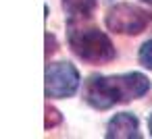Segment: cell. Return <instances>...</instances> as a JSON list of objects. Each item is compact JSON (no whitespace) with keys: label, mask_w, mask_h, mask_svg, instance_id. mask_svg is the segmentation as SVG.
I'll use <instances>...</instances> for the list:
<instances>
[{"label":"cell","mask_w":152,"mask_h":139,"mask_svg":"<svg viewBox=\"0 0 152 139\" xmlns=\"http://www.w3.org/2000/svg\"><path fill=\"white\" fill-rule=\"evenodd\" d=\"M150 89V79L142 73L125 75H92L83 85V100L96 108L106 110L115 104H125L142 98Z\"/></svg>","instance_id":"6da1fadb"},{"label":"cell","mask_w":152,"mask_h":139,"mask_svg":"<svg viewBox=\"0 0 152 139\" xmlns=\"http://www.w3.org/2000/svg\"><path fill=\"white\" fill-rule=\"evenodd\" d=\"M69 46L90 64H104L117 56L108 35L92 25H86L83 19H69Z\"/></svg>","instance_id":"7a4b0ae2"},{"label":"cell","mask_w":152,"mask_h":139,"mask_svg":"<svg viewBox=\"0 0 152 139\" xmlns=\"http://www.w3.org/2000/svg\"><path fill=\"white\" fill-rule=\"evenodd\" d=\"M152 17L148 11L127 4V2H119L113 4L106 13V27L115 33H123V35H137L142 33L148 25H150Z\"/></svg>","instance_id":"3957f363"},{"label":"cell","mask_w":152,"mask_h":139,"mask_svg":"<svg viewBox=\"0 0 152 139\" xmlns=\"http://www.w3.org/2000/svg\"><path fill=\"white\" fill-rule=\"evenodd\" d=\"M79 87V73L71 62H52L46 67V98H71Z\"/></svg>","instance_id":"277c9868"},{"label":"cell","mask_w":152,"mask_h":139,"mask_svg":"<svg viewBox=\"0 0 152 139\" xmlns=\"http://www.w3.org/2000/svg\"><path fill=\"white\" fill-rule=\"evenodd\" d=\"M106 137H127V139H140V120L131 112H119L115 114L106 125Z\"/></svg>","instance_id":"5b68a950"},{"label":"cell","mask_w":152,"mask_h":139,"mask_svg":"<svg viewBox=\"0 0 152 139\" xmlns=\"http://www.w3.org/2000/svg\"><path fill=\"white\" fill-rule=\"evenodd\" d=\"M69 19H88L96 7V0H63Z\"/></svg>","instance_id":"8992f818"},{"label":"cell","mask_w":152,"mask_h":139,"mask_svg":"<svg viewBox=\"0 0 152 139\" xmlns=\"http://www.w3.org/2000/svg\"><path fill=\"white\" fill-rule=\"evenodd\" d=\"M137 58H140V64H142V67H146V69L152 71V40H148V42L140 48Z\"/></svg>","instance_id":"52a82bcc"},{"label":"cell","mask_w":152,"mask_h":139,"mask_svg":"<svg viewBox=\"0 0 152 139\" xmlns=\"http://www.w3.org/2000/svg\"><path fill=\"white\" fill-rule=\"evenodd\" d=\"M61 120H63L61 112H58L56 108H52V106H46V122H44V127L50 131V129H54L56 125H61Z\"/></svg>","instance_id":"ba28073f"},{"label":"cell","mask_w":152,"mask_h":139,"mask_svg":"<svg viewBox=\"0 0 152 139\" xmlns=\"http://www.w3.org/2000/svg\"><path fill=\"white\" fill-rule=\"evenodd\" d=\"M46 56H50V54H54V50H56V40H54V35H50V33H46Z\"/></svg>","instance_id":"9c48e42d"},{"label":"cell","mask_w":152,"mask_h":139,"mask_svg":"<svg viewBox=\"0 0 152 139\" xmlns=\"http://www.w3.org/2000/svg\"><path fill=\"white\" fill-rule=\"evenodd\" d=\"M148 129H150V135H152V114L148 116Z\"/></svg>","instance_id":"30bf717a"},{"label":"cell","mask_w":152,"mask_h":139,"mask_svg":"<svg viewBox=\"0 0 152 139\" xmlns=\"http://www.w3.org/2000/svg\"><path fill=\"white\" fill-rule=\"evenodd\" d=\"M144 2H150V4H152V0H144Z\"/></svg>","instance_id":"8fae6325"}]
</instances>
